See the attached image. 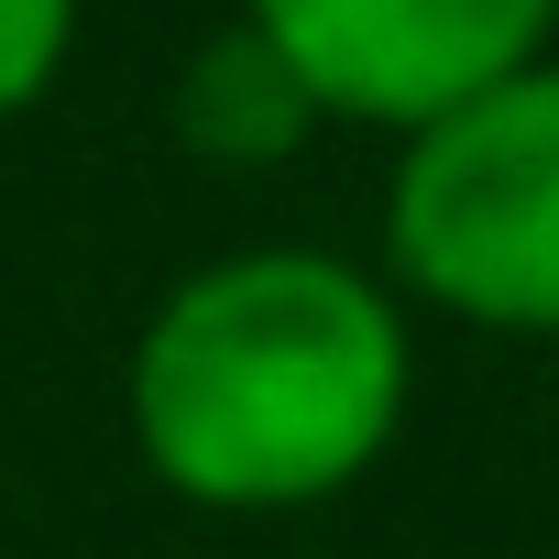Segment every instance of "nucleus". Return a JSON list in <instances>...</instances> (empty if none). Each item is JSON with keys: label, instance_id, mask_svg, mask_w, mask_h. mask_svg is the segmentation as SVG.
Returning a JSON list of instances; mask_svg holds the SVG:
<instances>
[{"label": "nucleus", "instance_id": "nucleus-1", "mask_svg": "<svg viewBox=\"0 0 559 559\" xmlns=\"http://www.w3.org/2000/svg\"><path fill=\"white\" fill-rule=\"evenodd\" d=\"M417 406V308L341 241L187 263L121 352V439L187 515H319L362 493Z\"/></svg>", "mask_w": 559, "mask_h": 559}, {"label": "nucleus", "instance_id": "nucleus-5", "mask_svg": "<svg viewBox=\"0 0 559 559\" xmlns=\"http://www.w3.org/2000/svg\"><path fill=\"white\" fill-rule=\"evenodd\" d=\"M78 23H88V0H0V132L34 121L78 56Z\"/></svg>", "mask_w": 559, "mask_h": 559}, {"label": "nucleus", "instance_id": "nucleus-3", "mask_svg": "<svg viewBox=\"0 0 559 559\" xmlns=\"http://www.w3.org/2000/svg\"><path fill=\"white\" fill-rule=\"evenodd\" d=\"M241 23L286 56L319 121L384 143L559 56V0H241Z\"/></svg>", "mask_w": 559, "mask_h": 559}, {"label": "nucleus", "instance_id": "nucleus-4", "mask_svg": "<svg viewBox=\"0 0 559 559\" xmlns=\"http://www.w3.org/2000/svg\"><path fill=\"white\" fill-rule=\"evenodd\" d=\"M176 143L198 165H230V176H263V165H286L308 132H319V99L286 78V56H274L241 12L176 67V99H165Z\"/></svg>", "mask_w": 559, "mask_h": 559}, {"label": "nucleus", "instance_id": "nucleus-2", "mask_svg": "<svg viewBox=\"0 0 559 559\" xmlns=\"http://www.w3.org/2000/svg\"><path fill=\"white\" fill-rule=\"evenodd\" d=\"M384 286L483 341H559V56L395 132Z\"/></svg>", "mask_w": 559, "mask_h": 559}]
</instances>
